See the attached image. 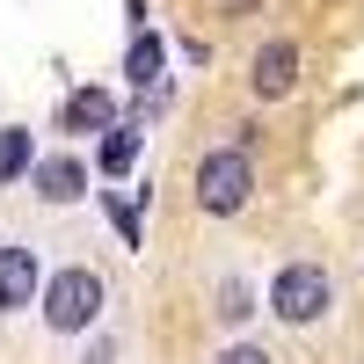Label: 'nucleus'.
Returning <instances> with one entry per match:
<instances>
[{"instance_id":"9d476101","label":"nucleus","mask_w":364,"mask_h":364,"mask_svg":"<svg viewBox=\"0 0 364 364\" xmlns=\"http://www.w3.org/2000/svg\"><path fill=\"white\" fill-rule=\"evenodd\" d=\"M211 314H219L226 328H240V321H248V314H255V291H248V277H226V284H219V306H211Z\"/></svg>"},{"instance_id":"f257e3e1","label":"nucleus","mask_w":364,"mask_h":364,"mask_svg":"<svg viewBox=\"0 0 364 364\" xmlns=\"http://www.w3.org/2000/svg\"><path fill=\"white\" fill-rule=\"evenodd\" d=\"M102 277L87 262H73V269H58V277H44L37 284V306H44V328L51 336H87V328L102 321Z\"/></svg>"},{"instance_id":"ddd939ff","label":"nucleus","mask_w":364,"mask_h":364,"mask_svg":"<svg viewBox=\"0 0 364 364\" xmlns=\"http://www.w3.org/2000/svg\"><path fill=\"white\" fill-rule=\"evenodd\" d=\"M211 364H277V357H269L262 343H233V350H219Z\"/></svg>"},{"instance_id":"0eeeda50","label":"nucleus","mask_w":364,"mask_h":364,"mask_svg":"<svg viewBox=\"0 0 364 364\" xmlns=\"http://www.w3.org/2000/svg\"><path fill=\"white\" fill-rule=\"evenodd\" d=\"M109 124H117V102L102 87H73L66 109H58V132H109Z\"/></svg>"},{"instance_id":"20e7f679","label":"nucleus","mask_w":364,"mask_h":364,"mask_svg":"<svg viewBox=\"0 0 364 364\" xmlns=\"http://www.w3.org/2000/svg\"><path fill=\"white\" fill-rule=\"evenodd\" d=\"M37 284H44L37 248L8 240V248H0V314H29V306H37Z\"/></svg>"},{"instance_id":"4468645a","label":"nucleus","mask_w":364,"mask_h":364,"mask_svg":"<svg viewBox=\"0 0 364 364\" xmlns=\"http://www.w3.org/2000/svg\"><path fill=\"white\" fill-rule=\"evenodd\" d=\"M124 8H132V22H139V29H146V0H124Z\"/></svg>"},{"instance_id":"9b49d317","label":"nucleus","mask_w":364,"mask_h":364,"mask_svg":"<svg viewBox=\"0 0 364 364\" xmlns=\"http://www.w3.org/2000/svg\"><path fill=\"white\" fill-rule=\"evenodd\" d=\"M29 161H37L29 154V132H0V182H22Z\"/></svg>"},{"instance_id":"423d86ee","label":"nucleus","mask_w":364,"mask_h":364,"mask_svg":"<svg viewBox=\"0 0 364 364\" xmlns=\"http://www.w3.org/2000/svg\"><path fill=\"white\" fill-rule=\"evenodd\" d=\"M29 190H37L44 204H80L87 197V168L73 154H58V161H29Z\"/></svg>"},{"instance_id":"6e6552de","label":"nucleus","mask_w":364,"mask_h":364,"mask_svg":"<svg viewBox=\"0 0 364 364\" xmlns=\"http://www.w3.org/2000/svg\"><path fill=\"white\" fill-rule=\"evenodd\" d=\"M161 66H168V44L154 37V29H139V37H132V51H124V80L146 95V87H161Z\"/></svg>"},{"instance_id":"f8f14e48","label":"nucleus","mask_w":364,"mask_h":364,"mask_svg":"<svg viewBox=\"0 0 364 364\" xmlns=\"http://www.w3.org/2000/svg\"><path fill=\"white\" fill-rule=\"evenodd\" d=\"M102 204H109V226H117V240H124V248H146V233H139V211H132V197H117V190H109Z\"/></svg>"},{"instance_id":"1a4fd4ad","label":"nucleus","mask_w":364,"mask_h":364,"mask_svg":"<svg viewBox=\"0 0 364 364\" xmlns=\"http://www.w3.org/2000/svg\"><path fill=\"white\" fill-rule=\"evenodd\" d=\"M139 139H146L139 117H117L109 139H102V175H132V168H139Z\"/></svg>"},{"instance_id":"39448f33","label":"nucleus","mask_w":364,"mask_h":364,"mask_svg":"<svg viewBox=\"0 0 364 364\" xmlns=\"http://www.w3.org/2000/svg\"><path fill=\"white\" fill-rule=\"evenodd\" d=\"M248 87H255V102H284L299 87V44L291 37H269L255 51V66H248Z\"/></svg>"},{"instance_id":"7ed1b4c3","label":"nucleus","mask_w":364,"mask_h":364,"mask_svg":"<svg viewBox=\"0 0 364 364\" xmlns=\"http://www.w3.org/2000/svg\"><path fill=\"white\" fill-rule=\"evenodd\" d=\"M248 197H255V161L248 154L219 146V154L197 161V211H204V219H233Z\"/></svg>"},{"instance_id":"f03ea898","label":"nucleus","mask_w":364,"mask_h":364,"mask_svg":"<svg viewBox=\"0 0 364 364\" xmlns=\"http://www.w3.org/2000/svg\"><path fill=\"white\" fill-rule=\"evenodd\" d=\"M328 306H336V277H328L321 262H284L277 277H269V314L284 328H314Z\"/></svg>"}]
</instances>
